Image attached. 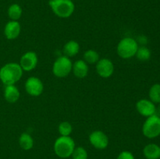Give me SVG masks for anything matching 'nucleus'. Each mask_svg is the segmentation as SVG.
I'll return each instance as SVG.
<instances>
[{"label":"nucleus","instance_id":"nucleus-20","mask_svg":"<svg viewBox=\"0 0 160 159\" xmlns=\"http://www.w3.org/2000/svg\"><path fill=\"white\" fill-rule=\"evenodd\" d=\"M151 55L152 53L149 48H147L146 46H144V45L143 46L138 47L135 55L137 59L139 61H141V62H146V61L149 60Z\"/></svg>","mask_w":160,"mask_h":159},{"label":"nucleus","instance_id":"nucleus-18","mask_svg":"<svg viewBox=\"0 0 160 159\" xmlns=\"http://www.w3.org/2000/svg\"><path fill=\"white\" fill-rule=\"evenodd\" d=\"M7 13L10 20H17V21H18V20H20V17H22L23 9H22V7L19 4L13 3V4L10 5L9 6Z\"/></svg>","mask_w":160,"mask_h":159},{"label":"nucleus","instance_id":"nucleus-21","mask_svg":"<svg viewBox=\"0 0 160 159\" xmlns=\"http://www.w3.org/2000/svg\"><path fill=\"white\" fill-rule=\"evenodd\" d=\"M99 59V54L95 50L89 49L84 53V60L88 64H96Z\"/></svg>","mask_w":160,"mask_h":159},{"label":"nucleus","instance_id":"nucleus-14","mask_svg":"<svg viewBox=\"0 0 160 159\" xmlns=\"http://www.w3.org/2000/svg\"><path fill=\"white\" fill-rule=\"evenodd\" d=\"M4 98L7 102L15 103L19 100L20 97V90L15 84L6 85L4 89Z\"/></svg>","mask_w":160,"mask_h":159},{"label":"nucleus","instance_id":"nucleus-24","mask_svg":"<svg viewBox=\"0 0 160 159\" xmlns=\"http://www.w3.org/2000/svg\"><path fill=\"white\" fill-rule=\"evenodd\" d=\"M117 159H134V156L131 151H123L119 154Z\"/></svg>","mask_w":160,"mask_h":159},{"label":"nucleus","instance_id":"nucleus-10","mask_svg":"<svg viewBox=\"0 0 160 159\" xmlns=\"http://www.w3.org/2000/svg\"><path fill=\"white\" fill-rule=\"evenodd\" d=\"M96 73L102 78H109L114 72L113 62L107 58L100 59L95 65Z\"/></svg>","mask_w":160,"mask_h":159},{"label":"nucleus","instance_id":"nucleus-4","mask_svg":"<svg viewBox=\"0 0 160 159\" xmlns=\"http://www.w3.org/2000/svg\"><path fill=\"white\" fill-rule=\"evenodd\" d=\"M138 47V43L135 39L131 37H125L122 38L117 45V55L121 59H131L135 56Z\"/></svg>","mask_w":160,"mask_h":159},{"label":"nucleus","instance_id":"nucleus-22","mask_svg":"<svg viewBox=\"0 0 160 159\" xmlns=\"http://www.w3.org/2000/svg\"><path fill=\"white\" fill-rule=\"evenodd\" d=\"M58 131L60 136L68 137V136H70V134L73 132V126L69 122H62L58 126Z\"/></svg>","mask_w":160,"mask_h":159},{"label":"nucleus","instance_id":"nucleus-11","mask_svg":"<svg viewBox=\"0 0 160 159\" xmlns=\"http://www.w3.org/2000/svg\"><path fill=\"white\" fill-rule=\"evenodd\" d=\"M136 109L141 115L145 117H149L155 115L156 112V106L149 99L142 98L136 103Z\"/></svg>","mask_w":160,"mask_h":159},{"label":"nucleus","instance_id":"nucleus-9","mask_svg":"<svg viewBox=\"0 0 160 159\" xmlns=\"http://www.w3.org/2000/svg\"><path fill=\"white\" fill-rule=\"evenodd\" d=\"M89 142L95 148L98 150H104L109 143V137L103 131L95 130L89 135Z\"/></svg>","mask_w":160,"mask_h":159},{"label":"nucleus","instance_id":"nucleus-17","mask_svg":"<svg viewBox=\"0 0 160 159\" xmlns=\"http://www.w3.org/2000/svg\"><path fill=\"white\" fill-rule=\"evenodd\" d=\"M19 144L24 151H29L34 147V139L31 134L28 132H23L19 137Z\"/></svg>","mask_w":160,"mask_h":159},{"label":"nucleus","instance_id":"nucleus-1","mask_svg":"<svg viewBox=\"0 0 160 159\" xmlns=\"http://www.w3.org/2000/svg\"><path fill=\"white\" fill-rule=\"evenodd\" d=\"M23 70L20 64L17 62H9L0 69V80L5 86L15 84L21 79Z\"/></svg>","mask_w":160,"mask_h":159},{"label":"nucleus","instance_id":"nucleus-16","mask_svg":"<svg viewBox=\"0 0 160 159\" xmlns=\"http://www.w3.org/2000/svg\"><path fill=\"white\" fill-rule=\"evenodd\" d=\"M80 45L78 41L74 40H70L67 41L63 46L64 55L69 58L74 57L79 53Z\"/></svg>","mask_w":160,"mask_h":159},{"label":"nucleus","instance_id":"nucleus-23","mask_svg":"<svg viewBox=\"0 0 160 159\" xmlns=\"http://www.w3.org/2000/svg\"><path fill=\"white\" fill-rule=\"evenodd\" d=\"M88 152L83 147H76L72 154L73 159H88Z\"/></svg>","mask_w":160,"mask_h":159},{"label":"nucleus","instance_id":"nucleus-15","mask_svg":"<svg viewBox=\"0 0 160 159\" xmlns=\"http://www.w3.org/2000/svg\"><path fill=\"white\" fill-rule=\"evenodd\" d=\"M143 154L146 159H159L160 147L156 143H148L143 148Z\"/></svg>","mask_w":160,"mask_h":159},{"label":"nucleus","instance_id":"nucleus-13","mask_svg":"<svg viewBox=\"0 0 160 159\" xmlns=\"http://www.w3.org/2000/svg\"><path fill=\"white\" fill-rule=\"evenodd\" d=\"M88 65L84 59H78L73 63L72 72L76 77L79 79L85 78L88 74Z\"/></svg>","mask_w":160,"mask_h":159},{"label":"nucleus","instance_id":"nucleus-8","mask_svg":"<svg viewBox=\"0 0 160 159\" xmlns=\"http://www.w3.org/2000/svg\"><path fill=\"white\" fill-rule=\"evenodd\" d=\"M38 62V58L37 53L35 51H29L22 55L19 64L23 71L29 72L36 68Z\"/></svg>","mask_w":160,"mask_h":159},{"label":"nucleus","instance_id":"nucleus-19","mask_svg":"<svg viewBox=\"0 0 160 159\" xmlns=\"http://www.w3.org/2000/svg\"><path fill=\"white\" fill-rule=\"evenodd\" d=\"M148 97L150 101L154 104L160 103V84H155L150 87L148 91Z\"/></svg>","mask_w":160,"mask_h":159},{"label":"nucleus","instance_id":"nucleus-3","mask_svg":"<svg viewBox=\"0 0 160 159\" xmlns=\"http://www.w3.org/2000/svg\"><path fill=\"white\" fill-rule=\"evenodd\" d=\"M50 8L55 15L60 18H69L75 10V5L72 0H50Z\"/></svg>","mask_w":160,"mask_h":159},{"label":"nucleus","instance_id":"nucleus-25","mask_svg":"<svg viewBox=\"0 0 160 159\" xmlns=\"http://www.w3.org/2000/svg\"><path fill=\"white\" fill-rule=\"evenodd\" d=\"M156 115H158L160 117V103L158 104V106L156 107Z\"/></svg>","mask_w":160,"mask_h":159},{"label":"nucleus","instance_id":"nucleus-7","mask_svg":"<svg viewBox=\"0 0 160 159\" xmlns=\"http://www.w3.org/2000/svg\"><path fill=\"white\" fill-rule=\"evenodd\" d=\"M25 90L31 96L38 97L43 93L44 84L38 77L30 76L25 82Z\"/></svg>","mask_w":160,"mask_h":159},{"label":"nucleus","instance_id":"nucleus-6","mask_svg":"<svg viewBox=\"0 0 160 159\" xmlns=\"http://www.w3.org/2000/svg\"><path fill=\"white\" fill-rule=\"evenodd\" d=\"M73 68V62L70 58L61 55L56 59L52 65V73L59 78H63L70 75Z\"/></svg>","mask_w":160,"mask_h":159},{"label":"nucleus","instance_id":"nucleus-12","mask_svg":"<svg viewBox=\"0 0 160 159\" xmlns=\"http://www.w3.org/2000/svg\"><path fill=\"white\" fill-rule=\"evenodd\" d=\"M21 31L20 23L17 20H9L4 27L5 37L9 40H14L19 37Z\"/></svg>","mask_w":160,"mask_h":159},{"label":"nucleus","instance_id":"nucleus-2","mask_svg":"<svg viewBox=\"0 0 160 159\" xmlns=\"http://www.w3.org/2000/svg\"><path fill=\"white\" fill-rule=\"evenodd\" d=\"M76 145L73 139L70 136H60L56 140L53 146L55 154L61 158H67L71 157Z\"/></svg>","mask_w":160,"mask_h":159},{"label":"nucleus","instance_id":"nucleus-26","mask_svg":"<svg viewBox=\"0 0 160 159\" xmlns=\"http://www.w3.org/2000/svg\"><path fill=\"white\" fill-rule=\"evenodd\" d=\"M49 1H50V0H49Z\"/></svg>","mask_w":160,"mask_h":159},{"label":"nucleus","instance_id":"nucleus-5","mask_svg":"<svg viewBox=\"0 0 160 159\" xmlns=\"http://www.w3.org/2000/svg\"><path fill=\"white\" fill-rule=\"evenodd\" d=\"M142 133L148 139L160 136V117L156 114L147 117L142 126Z\"/></svg>","mask_w":160,"mask_h":159}]
</instances>
